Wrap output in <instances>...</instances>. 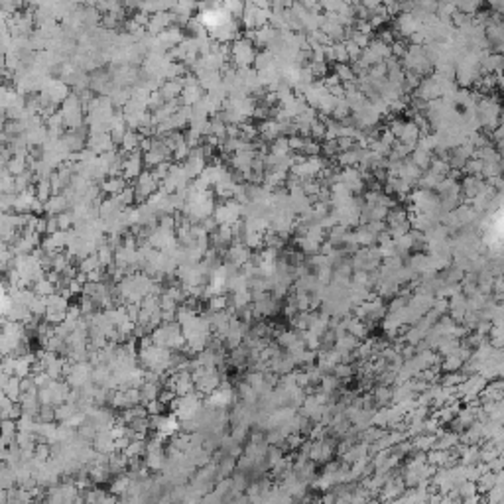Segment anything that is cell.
I'll use <instances>...</instances> for the list:
<instances>
[{
    "label": "cell",
    "mask_w": 504,
    "mask_h": 504,
    "mask_svg": "<svg viewBox=\"0 0 504 504\" xmlns=\"http://www.w3.org/2000/svg\"><path fill=\"white\" fill-rule=\"evenodd\" d=\"M181 93H183V79H170V81H163L162 87H160V95L163 97L165 103H170V101H179V99H181Z\"/></svg>",
    "instance_id": "9c48e42d"
},
{
    "label": "cell",
    "mask_w": 504,
    "mask_h": 504,
    "mask_svg": "<svg viewBox=\"0 0 504 504\" xmlns=\"http://www.w3.org/2000/svg\"><path fill=\"white\" fill-rule=\"evenodd\" d=\"M87 148L93 150L97 156H103V154H108L113 152L115 148V142L110 138V132H95L89 136L87 140Z\"/></svg>",
    "instance_id": "52a82bcc"
},
{
    "label": "cell",
    "mask_w": 504,
    "mask_h": 504,
    "mask_svg": "<svg viewBox=\"0 0 504 504\" xmlns=\"http://www.w3.org/2000/svg\"><path fill=\"white\" fill-rule=\"evenodd\" d=\"M44 211L47 217H60L63 213H67V211H71V201L67 199V195L65 193H61V195H53L47 203L44 205Z\"/></svg>",
    "instance_id": "ba28073f"
},
{
    "label": "cell",
    "mask_w": 504,
    "mask_h": 504,
    "mask_svg": "<svg viewBox=\"0 0 504 504\" xmlns=\"http://www.w3.org/2000/svg\"><path fill=\"white\" fill-rule=\"evenodd\" d=\"M252 258V250L244 244V242H235L227 254H225V264H229V266H235L238 270H242V268L246 266L248 262H250Z\"/></svg>",
    "instance_id": "8992f818"
},
{
    "label": "cell",
    "mask_w": 504,
    "mask_h": 504,
    "mask_svg": "<svg viewBox=\"0 0 504 504\" xmlns=\"http://www.w3.org/2000/svg\"><path fill=\"white\" fill-rule=\"evenodd\" d=\"M132 187H134V193H136V201L146 203L154 193L160 191V181L156 179V176H154L150 170H144V174L134 181Z\"/></svg>",
    "instance_id": "277c9868"
},
{
    "label": "cell",
    "mask_w": 504,
    "mask_h": 504,
    "mask_svg": "<svg viewBox=\"0 0 504 504\" xmlns=\"http://www.w3.org/2000/svg\"><path fill=\"white\" fill-rule=\"evenodd\" d=\"M128 187V181L122 178V176H106L101 181V191L110 195V197H117L119 193H122Z\"/></svg>",
    "instance_id": "30bf717a"
},
{
    "label": "cell",
    "mask_w": 504,
    "mask_h": 504,
    "mask_svg": "<svg viewBox=\"0 0 504 504\" xmlns=\"http://www.w3.org/2000/svg\"><path fill=\"white\" fill-rule=\"evenodd\" d=\"M256 45L244 40V38H238L237 42L231 44V65L237 67V69H250L256 60Z\"/></svg>",
    "instance_id": "7a4b0ae2"
},
{
    "label": "cell",
    "mask_w": 504,
    "mask_h": 504,
    "mask_svg": "<svg viewBox=\"0 0 504 504\" xmlns=\"http://www.w3.org/2000/svg\"><path fill=\"white\" fill-rule=\"evenodd\" d=\"M193 382H195V390L199 394H213L219 386L222 384L221 372L219 369H203V367H197L191 371Z\"/></svg>",
    "instance_id": "3957f363"
},
{
    "label": "cell",
    "mask_w": 504,
    "mask_h": 504,
    "mask_svg": "<svg viewBox=\"0 0 504 504\" xmlns=\"http://www.w3.org/2000/svg\"><path fill=\"white\" fill-rule=\"evenodd\" d=\"M203 406H205V402L201 398V394L193 392V394H187V396L176 398V402L172 404V410H174V415L178 417L179 422H191L203 410Z\"/></svg>",
    "instance_id": "6da1fadb"
},
{
    "label": "cell",
    "mask_w": 504,
    "mask_h": 504,
    "mask_svg": "<svg viewBox=\"0 0 504 504\" xmlns=\"http://www.w3.org/2000/svg\"><path fill=\"white\" fill-rule=\"evenodd\" d=\"M34 189H36V197H38L44 205L53 197V187H51V181H49V179H38L36 185H34Z\"/></svg>",
    "instance_id": "8fae6325"
},
{
    "label": "cell",
    "mask_w": 504,
    "mask_h": 504,
    "mask_svg": "<svg viewBox=\"0 0 504 504\" xmlns=\"http://www.w3.org/2000/svg\"><path fill=\"white\" fill-rule=\"evenodd\" d=\"M124 154V152H122ZM144 154L138 150V152H132V154H124V162H122V172L120 176L126 179V181H136L144 174Z\"/></svg>",
    "instance_id": "5b68a950"
}]
</instances>
